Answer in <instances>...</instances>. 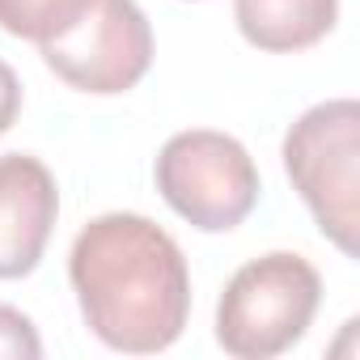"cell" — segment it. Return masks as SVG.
I'll return each mask as SVG.
<instances>
[{
	"label": "cell",
	"mask_w": 360,
	"mask_h": 360,
	"mask_svg": "<svg viewBox=\"0 0 360 360\" xmlns=\"http://www.w3.org/2000/svg\"><path fill=\"white\" fill-rule=\"evenodd\" d=\"M98 0H0V30L30 43H51L68 34Z\"/></svg>",
	"instance_id": "ba28073f"
},
{
	"label": "cell",
	"mask_w": 360,
	"mask_h": 360,
	"mask_svg": "<svg viewBox=\"0 0 360 360\" xmlns=\"http://www.w3.org/2000/svg\"><path fill=\"white\" fill-rule=\"evenodd\" d=\"M39 56L81 94H127L153 64V26L136 0H98L68 34L43 43Z\"/></svg>",
	"instance_id": "5b68a950"
},
{
	"label": "cell",
	"mask_w": 360,
	"mask_h": 360,
	"mask_svg": "<svg viewBox=\"0 0 360 360\" xmlns=\"http://www.w3.org/2000/svg\"><path fill=\"white\" fill-rule=\"evenodd\" d=\"M238 30L259 51H305L339 22V0H233Z\"/></svg>",
	"instance_id": "52a82bcc"
},
{
	"label": "cell",
	"mask_w": 360,
	"mask_h": 360,
	"mask_svg": "<svg viewBox=\"0 0 360 360\" xmlns=\"http://www.w3.org/2000/svg\"><path fill=\"white\" fill-rule=\"evenodd\" d=\"M161 200L204 233L238 229L259 204V169L242 140L208 127L178 131L157 153Z\"/></svg>",
	"instance_id": "277c9868"
},
{
	"label": "cell",
	"mask_w": 360,
	"mask_h": 360,
	"mask_svg": "<svg viewBox=\"0 0 360 360\" xmlns=\"http://www.w3.org/2000/svg\"><path fill=\"white\" fill-rule=\"evenodd\" d=\"M60 217L51 169L30 153L0 157V280H22L43 263Z\"/></svg>",
	"instance_id": "8992f818"
},
{
	"label": "cell",
	"mask_w": 360,
	"mask_h": 360,
	"mask_svg": "<svg viewBox=\"0 0 360 360\" xmlns=\"http://www.w3.org/2000/svg\"><path fill=\"white\" fill-rule=\"evenodd\" d=\"M284 169L318 229L347 255H360V106L330 98L309 106L284 136Z\"/></svg>",
	"instance_id": "7a4b0ae2"
},
{
	"label": "cell",
	"mask_w": 360,
	"mask_h": 360,
	"mask_svg": "<svg viewBox=\"0 0 360 360\" xmlns=\"http://www.w3.org/2000/svg\"><path fill=\"white\" fill-rule=\"evenodd\" d=\"M322 301V276L292 250H271L233 271L217 305V343L238 360H271L301 343Z\"/></svg>",
	"instance_id": "3957f363"
},
{
	"label": "cell",
	"mask_w": 360,
	"mask_h": 360,
	"mask_svg": "<svg viewBox=\"0 0 360 360\" xmlns=\"http://www.w3.org/2000/svg\"><path fill=\"white\" fill-rule=\"evenodd\" d=\"M43 356V339L34 330V322L0 301V360H39Z\"/></svg>",
	"instance_id": "9c48e42d"
},
{
	"label": "cell",
	"mask_w": 360,
	"mask_h": 360,
	"mask_svg": "<svg viewBox=\"0 0 360 360\" xmlns=\"http://www.w3.org/2000/svg\"><path fill=\"white\" fill-rule=\"evenodd\" d=\"M18 110H22V81L5 60H0V136L13 127Z\"/></svg>",
	"instance_id": "30bf717a"
},
{
	"label": "cell",
	"mask_w": 360,
	"mask_h": 360,
	"mask_svg": "<svg viewBox=\"0 0 360 360\" xmlns=\"http://www.w3.org/2000/svg\"><path fill=\"white\" fill-rule=\"evenodd\" d=\"M68 280L85 326L110 352H165L178 343L191 314L183 250L140 212L94 217L68 250Z\"/></svg>",
	"instance_id": "6da1fadb"
}]
</instances>
